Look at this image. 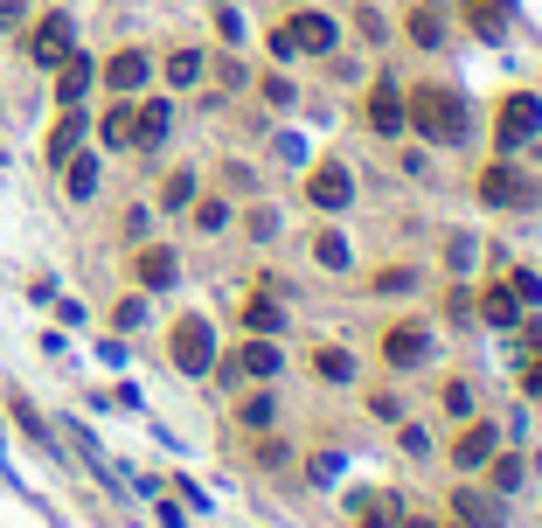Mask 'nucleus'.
Here are the masks:
<instances>
[{
  "label": "nucleus",
  "mask_w": 542,
  "mask_h": 528,
  "mask_svg": "<svg viewBox=\"0 0 542 528\" xmlns=\"http://www.w3.org/2000/svg\"><path fill=\"white\" fill-rule=\"evenodd\" d=\"M404 126H417L424 139H438V146H459L466 139V98L452 84H417L404 98Z\"/></svg>",
  "instance_id": "f257e3e1"
},
{
  "label": "nucleus",
  "mask_w": 542,
  "mask_h": 528,
  "mask_svg": "<svg viewBox=\"0 0 542 528\" xmlns=\"http://www.w3.org/2000/svg\"><path fill=\"white\" fill-rule=\"evenodd\" d=\"M271 49H278V56H299V49H306V56H327V49H334V21L306 7V14H292V21L271 35Z\"/></svg>",
  "instance_id": "f03ea898"
},
{
  "label": "nucleus",
  "mask_w": 542,
  "mask_h": 528,
  "mask_svg": "<svg viewBox=\"0 0 542 528\" xmlns=\"http://www.w3.org/2000/svg\"><path fill=\"white\" fill-rule=\"evenodd\" d=\"M174 369H181V376H209V369H216V334H209V320H181V327H174Z\"/></svg>",
  "instance_id": "7ed1b4c3"
},
{
  "label": "nucleus",
  "mask_w": 542,
  "mask_h": 528,
  "mask_svg": "<svg viewBox=\"0 0 542 528\" xmlns=\"http://www.w3.org/2000/svg\"><path fill=\"white\" fill-rule=\"evenodd\" d=\"M536 132H542V98L515 91V98L501 105V146H529Z\"/></svg>",
  "instance_id": "20e7f679"
},
{
  "label": "nucleus",
  "mask_w": 542,
  "mask_h": 528,
  "mask_svg": "<svg viewBox=\"0 0 542 528\" xmlns=\"http://www.w3.org/2000/svg\"><path fill=\"white\" fill-rule=\"evenodd\" d=\"M28 56L56 70V63L70 56V14H42V21H35V35H28Z\"/></svg>",
  "instance_id": "39448f33"
},
{
  "label": "nucleus",
  "mask_w": 542,
  "mask_h": 528,
  "mask_svg": "<svg viewBox=\"0 0 542 528\" xmlns=\"http://www.w3.org/2000/svg\"><path fill=\"white\" fill-rule=\"evenodd\" d=\"M369 119H376L383 139H397V132H404V91H397L390 77H376V91H369Z\"/></svg>",
  "instance_id": "423d86ee"
},
{
  "label": "nucleus",
  "mask_w": 542,
  "mask_h": 528,
  "mask_svg": "<svg viewBox=\"0 0 542 528\" xmlns=\"http://www.w3.org/2000/svg\"><path fill=\"white\" fill-rule=\"evenodd\" d=\"M480 202H494V209H515V202H529V181H522L515 167H487V174H480Z\"/></svg>",
  "instance_id": "0eeeda50"
},
{
  "label": "nucleus",
  "mask_w": 542,
  "mask_h": 528,
  "mask_svg": "<svg viewBox=\"0 0 542 528\" xmlns=\"http://www.w3.org/2000/svg\"><path fill=\"white\" fill-rule=\"evenodd\" d=\"M91 77H98V63H91V56H77V49H70V56H63V63H56V98H63V105H77V98H84V91H91Z\"/></svg>",
  "instance_id": "6e6552de"
},
{
  "label": "nucleus",
  "mask_w": 542,
  "mask_h": 528,
  "mask_svg": "<svg viewBox=\"0 0 542 528\" xmlns=\"http://www.w3.org/2000/svg\"><path fill=\"white\" fill-rule=\"evenodd\" d=\"M306 195H313L320 209H348V195H355V188H348V167H334V160H327V167H313Z\"/></svg>",
  "instance_id": "1a4fd4ad"
},
{
  "label": "nucleus",
  "mask_w": 542,
  "mask_h": 528,
  "mask_svg": "<svg viewBox=\"0 0 542 528\" xmlns=\"http://www.w3.org/2000/svg\"><path fill=\"white\" fill-rule=\"evenodd\" d=\"M146 70H153V63H146L139 49H119V56L105 63V84H112V91H139V84H146Z\"/></svg>",
  "instance_id": "9d476101"
},
{
  "label": "nucleus",
  "mask_w": 542,
  "mask_h": 528,
  "mask_svg": "<svg viewBox=\"0 0 542 528\" xmlns=\"http://www.w3.org/2000/svg\"><path fill=\"white\" fill-rule=\"evenodd\" d=\"M237 355H244V362H230L223 376H244V369H251V376H271V369H278V348H271L265 334H258V341H244Z\"/></svg>",
  "instance_id": "9b49d317"
},
{
  "label": "nucleus",
  "mask_w": 542,
  "mask_h": 528,
  "mask_svg": "<svg viewBox=\"0 0 542 528\" xmlns=\"http://www.w3.org/2000/svg\"><path fill=\"white\" fill-rule=\"evenodd\" d=\"M383 348H390V362H397V369H410V362L424 355V327H417V320L390 327V341H383Z\"/></svg>",
  "instance_id": "f8f14e48"
},
{
  "label": "nucleus",
  "mask_w": 542,
  "mask_h": 528,
  "mask_svg": "<svg viewBox=\"0 0 542 528\" xmlns=\"http://www.w3.org/2000/svg\"><path fill=\"white\" fill-rule=\"evenodd\" d=\"M77 139H84V119L63 105V119H56V132H49V160H70V153H77Z\"/></svg>",
  "instance_id": "ddd939ff"
},
{
  "label": "nucleus",
  "mask_w": 542,
  "mask_h": 528,
  "mask_svg": "<svg viewBox=\"0 0 542 528\" xmlns=\"http://www.w3.org/2000/svg\"><path fill=\"white\" fill-rule=\"evenodd\" d=\"M139 285H174V251H139Z\"/></svg>",
  "instance_id": "4468645a"
},
{
  "label": "nucleus",
  "mask_w": 542,
  "mask_h": 528,
  "mask_svg": "<svg viewBox=\"0 0 542 528\" xmlns=\"http://www.w3.org/2000/svg\"><path fill=\"white\" fill-rule=\"evenodd\" d=\"M390 515H397V501H390V494H369V501H355V528H390Z\"/></svg>",
  "instance_id": "2eb2a0df"
},
{
  "label": "nucleus",
  "mask_w": 542,
  "mask_h": 528,
  "mask_svg": "<svg viewBox=\"0 0 542 528\" xmlns=\"http://www.w3.org/2000/svg\"><path fill=\"white\" fill-rule=\"evenodd\" d=\"M487 452H494V431H487V424H473V431H466V438H459V466H466V473H473V466H480V459H487Z\"/></svg>",
  "instance_id": "dca6fc26"
},
{
  "label": "nucleus",
  "mask_w": 542,
  "mask_h": 528,
  "mask_svg": "<svg viewBox=\"0 0 542 528\" xmlns=\"http://www.w3.org/2000/svg\"><path fill=\"white\" fill-rule=\"evenodd\" d=\"M195 77H202V56L195 49H174L167 56V84H195Z\"/></svg>",
  "instance_id": "f3484780"
},
{
  "label": "nucleus",
  "mask_w": 542,
  "mask_h": 528,
  "mask_svg": "<svg viewBox=\"0 0 542 528\" xmlns=\"http://www.w3.org/2000/svg\"><path fill=\"white\" fill-rule=\"evenodd\" d=\"M70 195H77V202L98 195V160H77V153H70Z\"/></svg>",
  "instance_id": "a211bd4d"
},
{
  "label": "nucleus",
  "mask_w": 542,
  "mask_h": 528,
  "mask_svg": "<svg viewBox=\"0 0 542 528\" xmlns=\"http://www.w3.org/2000/svg\"><path fill=\"white\" fill-rule=\"evenodd\" d=\"M515 313H522V299H515L508 285H494V292H487V320H494V327H508Z\"/></svg>",
  "instance_id": "6ab92c4d"
},
{
  "label": "nucleus",
  "mask_w": 542,
  "mask_h": 528,
  "mask_svg": "<svg viewBox=\"0 0 542 528\" xmlns=\"http://www.w3.org/2000/svg\"><path fill=\"white\" fill-rule=\"evenodd\" d=\"M133 126H139V139H133V146H153V139L167 132V105H146V112H133Z\"/></svg>",
  "instance_id": "aec40b11"
},
{
  "label": "nucleus",
  "mask_w": 542,
  "mask_h": 528,
  "mask_svg": "<svg viewBox=\"0 0 542 528\" xmlns=\"http://www.w3.org/2000/svg\"><path fill=\"white\" fill-rule=\"evenodd\" d=\"M320 376H327V383H348V376H355L348 348H320Z\"/></svg>",
  "instance_id": "412c9836"
},
{
  "label": "nucleus",
  "mask_w": 542,
  "mask_h": 528,
  "mask_svg": "<svg viewBox=\"0 0 542 528\" xmlns=\"http://www.w3.org/2000/svg\"><path fill=\"white\" fill-rule=\"evenodd\" d=\"M313 251H320L327 271H341V264H348V237H334V230H327V237H313Z\"/></svg>",
  "instance_id": "4be33fe9"
},
{
  "label": "nucleus",
  "mask_w": 542,
  "mask_h": 528,
  "mask_svg": "<svg viewBox=\"0 0 542 528\" xmlns=\"http://www.w3.org/2000/svg\"><path fill=\"white\" fill-rule=\"evenodd\" d=\"M244 327L271 334V327H278V306H271V299H244Z\"/></svg>",
  "instance_id": "5701e85b"
},
{
  "label": "nucleus",
  "mask_w": 542,
  "mask_h": 528,
  "mask_svg": "<svg viewBox=\"0 0 542 528\" xmlns=\"http://www.w3.org/2000/svg\"><path fill=\"white\" fill-rule=\"evenodd\" d=\"M105 139H112V146H133V139H139V126H133V112H126V105L105 119Z\"/></svg>",
  "instance_id": "b1692460"
},
{
  "label": "nucleus",
  "mask_w": 542,
  "mask_h": 528,
  "mask_svg": "<svg viewBox=\"0 0 542 528\" xmlns=\"http://www.w3.org/2000/svg\"><path fill=\"white\" fill-rule=\"evenodd\" d=\"M508 292H515L522 306H542V278H536V271H515V285H508Z\"/></svg>",
  "instance_id": "393cba45"
},
{
  "label": "nucleus",
  "mask_w": 542,
  "mask_h": 528,
  "mask_svg": "<svg viewBox=\"0 0 542 528\" xmlns=\"http://www.w3.org/2000/svg\"><path fill=\"white\" fill-rule=\"evenodd\" d=\"M410 35L431 49V42H438V14H431V7H417V14H410Z\"/></svg>",
  "instance_id": "a878e982"
},
{
  "label": "nucleus",
  "mask_w": 542,
  "mask_h": 528,
  "mask_svg": "<svg viewBox=\"0 0 542 528\" xmlns=\"http://www.w3.org/2000/svg\"><path fill=\"white\" fill-rule=\"evenodd\" d=\"M188 195H195V174H174V181H167V209H181Z\"/></svg>",
  "instance_id": "bb28decb"
},
{
  "label": "nucleus",
  "mask_w": 542,
  "mask_h": 528,
  "mask_svg": "<svg viewBox=\"0 0 542 528\" xmlns=\"http://www.w3.org/2000/svg\"><path fill=\"white\" fill-rule=\"evenodd\" d=\"M244 424H258V431H265V424H271V396H251V403H244Z\"/></svg>",
  "instance_id": "cd10ccee"
},
{
  "label": "nucleus",
  "mask_w": 542,
  "mask_h": 528,
  "mask_svg": "<svg viewBox=\"0 0 542 528\" xmlns=\"http://www.w3.org/2000/svg\"><path fill=\"white\" fill-rule=\"evenodd\" d=\"M522 383H529V390L542 396V355H536V362H522Z\"/></svg>",
  "instance_id": "c85d7f7f"
},
{
  "label": "nucleus",
  "mask_w": 542,
  "mask_h": 528,
  "mask_svg": "<svg viewBox=\"0 0 542 528\" xmlns=\"http://www.w3.org/2000/svg\"><path fill=\"white\" fill-rule=\"evenodd\" d=\"M487 7H501V14H508V0H487Z\"/></svg>",
  "instance_id": "c756f323"
}]
</instances>
